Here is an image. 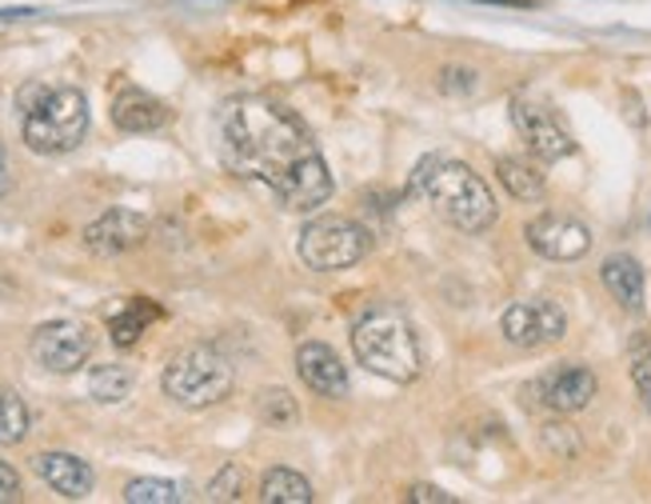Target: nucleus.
<instances>
[{
	"label": "nucleus",
	"mask_w": 651,
	"mask_h": 504,
	"mask_svg": "<svg viewBox=\"0 0 651 504\" xmlns=\"http://www.w3.org/2000/svg\"><path fill=\"white\" fill-rule=\"evenodd\" d=\"M221 157L236 177L261 181L288 212H312L332 196V177L308 124L281 101L241 97L221 112Z\"/></svg>",
	"instance_id": "f257e3e1"
},
{
	"label": "nucleus",
	"mask_w": 651,
	"mask_h": 504,
	"mask_svg": "<svg viewBox=\"0 0 651 504\" xmlns=\"http://www.w3.org/2000/svg\"><path fill=\"white\" fill-rule=\"evenodd\" d=\"M411 192H420L451 229L484 232L496 224V196L488 181L456 157H424L411 172Z\"/></svg>",
	"instance_id": "f03ea898"
},
{
	"label": "nucleus",
	"mask_w": 651,
	"mask_h": 504,
	"mask_svg": "<svg viewBox=\"0 0 651 504\" xmlns=\"http://www.w3.org/2000/svg\"><path fill=\"white\" fill-rule=\"evenodd\" d=\"M352 353L368 373L391 384H408L420 376V336L411 321L391 304H372L360 321L352 324Z\"/></svg>",
	"instance_id": "7ed1b4c3"
},
{
	"label": "nucleus",
	"mask_w": 651,
	"mask_h": 504,
	"mask_svg": "<svg viewBox=\"0 0 651 504\" xmlns=\"http://www.w3.org/2000/svg\"><path fill=\"white\" fill-rule=\"evenodd\" d=\"M89 137V101L81 89L24 92V144L41 157L81 149Z\"/></svg>",
	"instance_id": "20e7f679"
},
{
	"label": "nucleus",
	"mask_w": 651,
	"mask_h": 504,
	"mask_svg": "<svg viewBox=\"0 0 651 504\" xmlns=\"http://www.w3.org/2000/svg\"><path fill=\"white\" fill-rule=\"evenodd\" d=\"M232 373L228 356L212 344H192L184 353H176L164 369V393L181 409H208V404H221L232 393Z\"/></svg>",
	"instance_id": "39448f33"
},
{
	"label": "nucleus",
	"mask_w": 651,
	"mask_h": 504,
	"mask_svg": "<svg viewBox=\"0 0 651 504\" xmlns=\"http://www.w3.org/2000/svg\"><path fill=\"white\" fill-rule=\"evenodd\" d=\"M296 252L312 273H340L368 256V232L348 216H312L301 229Z\"/></svg>",
	"instance_id": "423d86ee"
},
{
	"label": "nucleus",
	"mask_w": 651,
	"mask_h": 504,
	"mask_svg": "<svg viewBox=\"0 0 651 504\" xmlns=\"http://www.w3.org/2000/svg\"><path fill=\"white\" fill-rule=\"evenodd\" d=\"M511 124L523 137V144L531 149V157L548 161H563L576 152V141H571L568 124L560 121V112L543 101H531V97H516L511 101Z\"/></svg>",
	"instance_id": "0eeeda50"
},
{
	"label": "nucleus",
	"mask_w": 651,
	"mask_h": 504,
	"mask_svg": "<svg viewBox=\"0 0 651 504\" xmlns=\"http://www.w3.org/2000/svg\"><path fill=\"white\" fill-rule=\"evenodd\" d=\"M500 333L516 349H548V344L563 341L568 316L556 301H516L503 309Z\"/></svg>",
	"instance_id": "6e6552de"
},
{
	"label": "nucleus",
	"mask_w": 651,
	"mask_h": 504,
	"mask_svg": "<svg viewBox=\"0 0 651 504\" xmlns=\"http://www.w3.org/2000/svg\"><path fill=\"white\" fill-rule=\"evenodd\" d=\"M92 356V333L77 321H49L32 333V361L49 373H77Z\"/></svg>",
	"instance_id": "1a4fd4ad"
},
{
	"label": "nucleus",
	"mask_w": 651,
	"mask_h": 504,
	"mask_svg": "<svg viewBox=\"0 0 651 504\" xmlns=\"http://www.w3.org/2000/svg\"><path fill=\"white\" fill-rule=\"evenodd\" d=\"M531 252H540L548 261H580L591 252V229L580 216H568V212H540L536 221H528L523 229Z\"/></svg>",
	"instance_id": "9d476101"
},
{
	"label": "nucleus",
	"mask_w": 651,
	"mask_h": 504,
	"mask_svg": "<svg viewBox=\"0 0 651 504\" xmlns=\"http://www.w3.org/2000/svg\"><path fill=\"white\" fill-rule=\"evenodd\" d=\"M596 389H600V381H596L591 369H583V364H556L551 373H543L540 381L531 384L528 393H536V401L548 404L551 413L568 416L588 409Z\"/></svg>",
	"instance_id": "9b49d317"
},
{
	"label": "nucleus",
	"mask_w": 651,
	"mask_h": 504,
	"mask_svg": "<svg viewBox=\"0 0 651 504\" xmlns=\"http://www.w3.org/2000/svg\"><path fill=\"white\" fill-rule=\"evenodd\" d=\"M144 236H149V221H144L141 212L109 209L104 216H96V221L84 229V249H89L92 256H124V252L136 249Z\"/></svg>",
	"instance_id": "f8f14e48"
},
{
	"label": "nucleus",
	"mask_w": 651,
	"mask_h": 504,
	"mask_svg": "<svg viewBox=\"0 0 651 504\" xmlns=\"http://www.w3.org/2000/svg\"><path fill=\"white\" fill-rule=\"evenodd\" d=\"M296 373L308 384V393L324 396V401L348 396V369L324 341H304L296 349Z\"/></svg>",
	"instance_id": "ddd939ff"
},
{
	"label": "nucleus",
	"mask_w": 651,
	"mask_h": 504,
	"mask_svg": "<svg viewBox=\"0 0 651 504\" xmlns=\"http://www.w3.org/2000/svg\"><path fill=\"white\" fill-rule=\"evenodd\" d=\"M32 468H37V476L49 484L52 493H61L64 501H84V496L92 493V484H96L89 461H81V456H72V453L32 456Z\"/></svg>",
	"instance_id": "4468645a"
},
{
	"label": "nucleus",
	"mask_w": 651,
	"mask_h": 504,
	"mask_svg": "<svg viewBox=\"0 0 651 504\" xmlns=\"http://www.w3.org/2000/svg\"><path fill=\"white\" fill-rule=\"evenodd\" d=\"M169 104L161 97H152V92L136 89V84H129V89L112 97V124L121 132H156L169 124Z\"/></svg>",
	"instance_id": "2eb2a0df"
},
{
	"label": "nucleus",
	"mask_w": 651,
	"mask_h": 504,
	"mask_svg": "<svg viewBox=\"0 0 651 504\" xmlns=\"http://www.w3.org/2000/svg\"><path fill=\"white\" fill-rule=\"evenodd\" d=\"M600 281L616 301L628 309V313H640L643 309V293H648V284H643V269L635 256L628 252H616L608 261L600 264Z\"/></svg>",
	"instance_id": "dca6fc26"
},
{
	"label": "nucleus",
	"mask_w": 651,
	"mask_h": 504,
	"mask_svg": "<svg viewBox=\"0 0 651 504\" xmlns=\"http://www.w3.org/2000/svg\"><path fill=\"white\" fill-rule=\"evenodd\" d=\"M496 177H500V184L508 189V196H516V201H540L543 189H548L540 157H536V161H531V157H500V161H496Z\"/></svg>",
	"instance_id": "f3484780"
},
{
	"label": "nucleus",
	"mask_w": 651,
	"mask_h": 504,
	"mask_svg": "<svg viewBox=\"0 0 651 504\" xmlns=\"http://www.w3.org/2000/svg\"><path fill=\"white\" fill-rule=\"evenodd\" d=\"M161 316V309L152 301H144V296H136V301H129L121 309V313L109 321V333H112V344H121V349H132V344L141 341L144 333H149V324Z\"/></svg>",
	"instance_id": "a211bd4d"
},
{
	"label": "nucleus",
	"mask_w": 651,
	"mask_h": 504,
	"mask_svg": "<svg viewBox=\"0 0 651 504\" xmlns=\"http://www.w3.org/2000/svg\"><path fill=\"white\" fill-rule=\"evenodd\" d=\"M308 476H301L296 468H268L261 481V501L264 504H308L312 501Z\"/></svg>",
	"instance_id": "6ab92c4d"
},
{
	"label": "nucleus",
	"mask_w": 651,
	"mask_h": 504,
	"mask_svg": "<svg viewBox=\"0 0 651 504\" xmlns=\"http://www.w3.org/2000/svg\"><path fill=\"white\" fill-rule=\"evenodd\" d=\"M132 369H124V364H96L89 373V396L101 404H121L124 396L132 393Z\"/></svg>",
	"instance_id": "aec40b11"
},
{
	"label": "nucleus",
	"mask_w": 651,
	"mask_h": 504,
	"mask_svg": "<svg viewBox=\"0 0 651 504\" xmlns=\"http://www.w3.org/2000/svg\"><path fill=\"white\" fill-rule=\"evenodd\" d=\"M29 436V404L17 393H4L0 389V444H21Z\"/></svg>",
	"instance_id": "412c9836"
},
{
	"label": "nucleus",
	"mask_w": 651,
	"mask_h": 504,
	"mask_svg": "<svg viewBox=\"0 0 651 504\" xmlns=\"http://www.w3.org/2000/svg\"><path fill=\"white\" fill-rule=\"evenodd\" d=\"M124 501L129 504H176L181 501V488L161 476H136V481L124 484Z\"/></svg>",
	"instance_id": "4be33fe9"
},
{
	"label": "nucleus",
	"mask_w": 651,
	"mask_h": 504,
	"mask_svg": "<svg viewBox=\"0 0 651 504\" xmlns=\"http://www.w3.org/2000/svg\"><path fill=\"white\" fill-rule=\"evenodd\" d=\"M261 421L268 429H292L296 424V401L284 389H268V393H261Z\"/></svg>",
	"instance_id": "5701e85b"
},
{
	"label": "nucleus",
	"mask_w": 651,
	"mask_h": 504,
	"mask_svg": "<svg viewBox=\"0 0 651 504\" xmlns=\"http://www.w3.org/2000/svg\"><path fill=\"white\" fill-rule=\"evenodd\" d=\"M244 484H248V473H244L241 464H224L221 473L212 476L208 496H212V501H241Z\"/></svg>",
	"instance_id": "b1692460"
},
{
	"label": "nucleus",
	"mask_w": 651,
	"mask_h": 504,
	"mask_svg": "<svg viewBox=\"0 0 651 504\" xmlns=\"http://www.w3.org/2000/svg\"><path fill=\"white\" fill-rule=\"evenodd\" d=\"M631 384H635V393H640L643 409L651 413V349L631 361Z\"/></svg>",
	"instance_id": "393cba45"
},
{
	"label": "nucleus",
	"mask_w": 651,
	"mask_h": 504,
	"mask_svg": "<svg viewBox=\"0 0 651 504\" xmlns=\"http://www.w3.org/2000/svg\"><path fill=\"white\" fill-rule=\"evenodd\" d=\"M404 501H411V504H456V496L444 493L440 484H411L408 493H404Z\"/></svg>",
	"instance_id": "a878e982"
},
{
	"label": "nucleus",
	"mask_w": 651,
	"mask_h": 504,
	"mask_svg": "<svg viewBox=\"0 0 651 504\" xmlns=\"http://www.w3.org/2000/svg\"><path fill=\"white\" fill-rule=\"evenodd\" d=\"M440 89L444 92H471L476 89V72L471 69H444Z\"/></svg>",
	"instance_id": "bb28decb"
},
{
	"label": "nucleus",
	"mask_w": 651,
	"mask_h": 504,
	"mask_svg": "<svg viewBox=\"0 0 651 504\" xmlns=\"http://www.w3.org/2000/svg\"><path fill=\"white\" fill-rule=\"evenodd\" d=\"M12 501H21V476H17L12 464L0 461V504H12Z\"/></svg>",
	"instance_id": "cd10ccee"
},
{
	"label": "nucleus",
	"mask_w": 651,
	"mask_h": 504,
	"mask_svg": "<svg viewBox=\"0 0 651 504\" xmlns=\"http://www.w3.org/2000/svg\"><path fill=\"white\" fill-rule=\"evenodd\" d=\"M0 184H9V181H4V157H0Z\"/></svg>",
	"instance_id": "c85d7f7f"
}]
</instances>
